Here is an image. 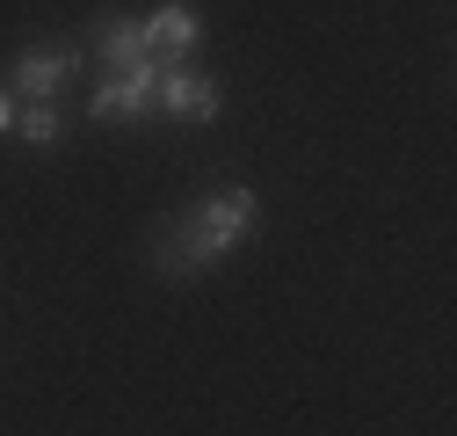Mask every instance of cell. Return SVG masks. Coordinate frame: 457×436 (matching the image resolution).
Returning <instances> with one entry per match:
<instances>
[{
  "label": "cell",
  "instance_id": "cell-8",
  "mask_svg": "<svg viewBox=\"0 0 457 436\" xmlns=\"http://www.w3.org/2000/svg\"><path fill=\"white\" fill-rule=\"evenodd\" d=\"M15 109H22V102H15V88L0 80V131H15Z\"/></svg>",
  "mask_w": 457,
  "mask_h": 436
},
{
  "label": "cell",
  "instance_id": "cell-7",
  "mask_svg": "<svg viewBox=\"0 0 457 436\" xmlns=\"http://www.w3.org/2000/svg\"><path fill=\"white\" fill-rule=\"evenodd\" d=\"M15 138H22V146H51V138H59V109H51V102L15 109Z\"/></svg>",
  "mask_w": 457,
  "mask_h": 436
},
{
  "label": "cell",
  "instance_id": "cell-6",
  "mask_svg": "<svg viewBox=\"0 0 457 436\" xmlns=\"http://www.w3.org/2000/svg\"><path fill=\"white\" fill-rule=\"evenodd\" d=\"M95 51H102L109 66H138V59H153V51H145V29H138V22H124V15L95 22Z\"/></svg>",
  "mask_w": 457,
  "mask_h": 436
},
{
  "label": "cell",
  "instance_id": "cell-4",
  "mask_svg": "<svg viewBox=\"0 0 457 436\" xmlns=\"http://www.w3.org/2000/svg\"><path fill=\"white\" fill-rule=\"evenodd\" d=\"M138 29H145V51H153V59H189V51L204 44V15L182 8V0H167V8L145 15Z\"/></svg>",
  "mask_w": 457,
  "mask_h": 436
},
{
  "label": "cell",
  "instance_id": "cell-3",
  "mask_svg": "<svg viewBox=\"0 0 457 436\" xmlns=\"http://www.w3.org/2000/svg\"><path fill=\"white\" fill-rule=\"evenodd\" d=\"M73 73H80V51H22L8 66V88H15V102H51V95H66Z\"/></svg>",
  "mask_w": 457,
  "mask_h": 436
},
{
  "label": "cell",
  "instance_id": "cell-5",
  "mask_svg": "<svg viewBox=\"0 0 457 436\" xmlns=\"http://www.w3.org/2000/svg\"><path fill=\"white\" fill-rule=\"evenodd\" d=\"M167 109H175L182 124H211L218 117V80H204V73H189V66H160V88H153Z\"/></svg>",
  "mask_w": 457,
  "mask_h": 436
},
{
  "label": "cell",
  "instance_id": "cell-2",
  "mask_svg": "<svg viewBox=\"0 0 457 436\" xmlns=\"http://www.w3.org/2000/svg\"><path fill=\"white\" fill-rule=\"evenodd\" d=\"M160 88V59H138V66H124V73H109L102 88H95V102H87V117L95 124H131L138 117V109H145V95Z\"/></svg>",
  "mask_w": 457,
  "mask_h": 436
},
{
  "label": "cell",
  "instance_id": "cell-1",
  "mask_svg": "<svg viewBox=\"0 0 457 436\" xmlns=\"http://www.w3.org/2000/svg\"><path fill=\"white\" fill-rule=\"evenodd\" d=\"M254 218H262V197L254 189H218L189 218H167V226L153 233V269H160L167 284H189V277H204L225 247H240L254 233Z\"/></svg>",
  "mask_w": 457,
  "mask_h": 436
}]
</instances>
